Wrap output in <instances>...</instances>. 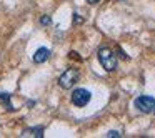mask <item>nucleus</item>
<instances>
[{"mask_svg": "<svg viewBox=\"0 0 155 138\" xmlns=\"http://www.w3.org/2000/svg\"><path fill=\"white\" fill-rule=\"evenodd\" d=\"M40 24H42V25H48V24H52V18L47 17V15H44V17L40 18Z\"/></svg>", "mask_w": 155, "mask_h": 138, "instance_id": "6e6552de", "label": "nucleus"}, {"mask_svg": "<svg viewBox=\"0 0 155 138\" xmlns=\"http://www.w3.org/2000/svg\"><path fill=\"white\" fill-rule=\"evenodd\" d=\"M90 98H92V93L87 88H77V90L72 91V103L75 107H85L90 101Z\"/></svg>", "mask_w": 155, "mask_h": 138, "instance_id": "20e7f679", "label": "nucleus"}, {"mask_svg": "<svg viewBox=\"0 0 155 138\" xmlns=\"http://www.w3.org/2000/svg\"><path fill=\"white\" fill-rule=\"evenodd\" d=\"M70 57H72V58H75V60H78V62H80V60H82V58H80V57H78V55H77V53H75V52H70Z\"/></svg>", "mask_w": 155, "mask_h": 138, "instance_id": "9b49d317", "label": "nucleus"}, {"mask_svg": "<svg viewBox=\"0 0 155 138\" xmlns=\"http://www.w3.org/2000/svg\"><path fill=\"white\" fill-rule=\"evenodd\" d=\"M153 111H155V110H153Z\"/></svg>", "mask_w": 155, "mask_h": 138, "instance_id": "ddd939ff", "label": "nucleus"}, {"mask_svg": "<svg viewBox=\"0 0 155 138\" xmlns=\"http://www.w3.org/2000/svg\"><path fill=\"white\" fill-rule=\"evenodd\" d=\"M0 103L4 105V108H5V110H8V111H14L15 110L14 105H12V101H10V95H8V93H0Z\"/></svg>", "mask_w": 155, "mask_h": 138, "instance_id": "0eeeda50", "label": "nucleus"}, {"mask_svg": "<svg viewBox=\"0 0 155 138\" xmlns=\"http://www.w3.org/2000/svg\"><path fill=\"white\" fill-rule=\"evenodd\" d=\"M98 62L107 72H114L117 68V57L108 47H102L98 50Z\"/></svg>", "mask_w": 155, "mask_h": 138, "instance_id": "f257e3e1", "label": "nucleus"}, {"mask_svg": "<svg viewBox=\"0 0 155 138\" xmlns=\"http://www.w3.org/2000/svg\"><path fill=\"white\" fill-rule=\"evenodd\" d=\"M78 78H80V73H78L77 68H67V70L60 75V78H58V85H60L62 88H65V90H68V88H72L77 83Z\"/></svg>", "mask_w": 155, "mask_h": 138, "instance_id": "f03ea898", "label": "nucleus"}, {"mask_svg": "<svg viewBox=\"0 0 155 138\" xmlns=\"http://www.w3.org/2000/svg\"><path fill=\"white\" fill-rule=\"evenodd\" d=\"M87 2H88V4H90V5H95V4H98L100 0H87Z\"/></svg>", "mask_w": 155, "mask_h": 138, "instance_id": "f8f14e48", "label": "nucleus"}, {"mask_svg": "<svg viewBox=\"0 0 155 138\" xmlns=\"http://www.w3.org/2000/svg\"><path fill=\"white\" fill-rule=\"evenodd\" d=\"M107 136L108 138H117V136H122V135H120V131H108Z\"/></svg>", "mask_w": 155, "mask_h": 138, "instance_id": "1a4fd4ad", "label": "nucleus"}, {"mask_svg": "<svg viewBox=\"0 0 155 138\" xmlns=\"http://www.w3.org/2000/svg\"><path fill=\"white\" fill-rule=\"evenodd\" d=\"M135 108L142 113H152L155 110V98L150 95H142L135 98Z\"/></svg>", "mask_w": 155, "mask_h": 138, "instance_id": "7ed1b4c3", "label": "nucleus"}, {"mask_svg": "<svg viewBox=\"0 0 155 138\" xmlns=\"http://www.w3.org/2000/svg\"><path fill=\"white\" fill-rule=\"evenodd\" d=\"M82 22H84V18L78 17V14H74V24L77 25V24H82Z\"/></svg>", "mask_w": 155, "mask_h": 138, "instance_id": "9d476101", "label": "nucleus"}, {"mask_svg": "<svg viewBox=\"0 0 155 138\" xmlns=\"http://www.w3.org/2000/svg\"><path fill=\"white\" fill-rule=\"evenodd\" d=\"M22 136H35V138H42L44 136V128H25L24 131H22Z\"/></svg>", "mask_w": 155, "mask_h": 138, "instance_id": "423d86ee", "label": "nucleus"}, {"mask_svg": "<svg viewBox=\"0 0 155 138\" xmlns=\"http://www.w3.org/2000/svg\"><path fill=\"white\" fill-rule=\"evenodd\" d=\"M48 57H50V50L45 48V47H42V48H38V50L35 52L34 62H35V63H44V62L48 60Z\"/></svg>", "mask_w": 155, "mask_h": 138, "instance_id": "39448f33", "label": "nucleus"}]
</instances>
